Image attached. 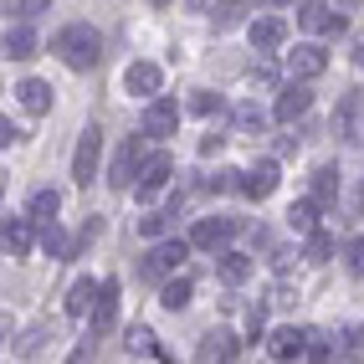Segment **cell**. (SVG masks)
I'll use <instances>...</instances> for the list:
<instances>
[{
	"mask_svg": "<svg viewBox=\"0 0 364 364\" xmlns=\"http://www.w3.org/2000/svg\"><path fill=\"white\" fill-rule=\"evenodd\" d=\"M298 26L318 36H338L349 21L338 16V0H298Z\"/></svg>",
	"mask_w": 364,
	"mask_h": 364,
	"instance_id": "4",
	"label": "cell"
},
{
	"mask_svg": "<svg viewBox=\"0 0 364 364\" xmlns=\"http://www.w3.org/2000/svg\"><path fill=\"white\" fill-rule=\"evenodd\" d=\"M277 190V159H262L247 169V180H241V196H252V200H267Z\"/></svg>",
	"mask_w": 364,
	"mask_h": 364,
	"instance_id": "15",
	"label": "cell"
},
{
	"mask_svg": "<svg viewBox=\"0 0 364 364\" xmlns=\"http://www.w3.org/2000/svg\"><path fill=\"white\" fill-rule=\"evenodd\" d=\"M41 247H46V257H72L77 247L62 236V226H41Z\"/></svg>",
	"mask_w": 364,
	"mask_h": 364,
	"instance_id": "27",
	"label": "cell"
},
{
	"mask_svg": "<svg viewBox=\"0 0 364 364\" xmlns=\"http://www.w3.org/2000/svg\"><path fill=\"white\" fill-rule=\"evenodd\" d=\"M313 215H318V205H313V200H293V205H287V226L303 231V236H313V231H318Z\"/></svg>",
	"mask_w": 364,
	"mask_h": 364,
	"instance_id": "25",
	"label": "cell"
},
{
	"mask_svg": "<svg viewBox=\"0 0 364 364\" xmlns=\"http://www.w3.org/2000/svg\"><path fill=\"white\" fill-rule=\"evenodd\" d=\"M308 364H333V338L328 333H308Z\"/></svg>",
	"mask_w": 364,
	"mask_h": 364,
	"instance_id": "30",
	"label": "cell"
},
{
	"mask_svg": "<svg viewBox=\"0 0 364 364\" xmlns=\"http://www.w3.org/2000/svg\"><path fill=\"white\" fill-rule=\"evenodd\" d=\"M236 333H226V328H210L205 338H200V349H196V364H236Z\"/></svg>",
	"mask_w": 364,
	"mask_h": 364,
	"instance_id": "11",
	"label": "cell"
},
{
	"mask_svg": "<svg viewBox=\"0 0 364 364\" xmlns=\"http://www.w3.org/2000/svg\"><path fill=\"white\" fill-rule=\"evenodd\" d=\"M175 129H180L175 98H154L149 108H144V118H139V134L144 139H175Z\"/></svg>",
	"mask_w": 364,
	"mask_h": 364,
	"instance_id": "7",
	"label": "cell"
},
{
	"mask_svg": "<svg viewBox=\"0 0 364 364\" xmlns=\"http://www.w3.org/2000/svg\"><path fill=\"white\" fill-rule=\"evenodd\" d=\"M323 67H328V52H323L318 41H303V46H293V57H287V72H293V82L318 77Z\"/></svg>",
	"mask_w": 364,
	"mask_h": 364,
	"instance_id": "10",
	"label": "cell"
},
{
	"mask_svg": "<svg viewBox=\"0 0 364 364\" xmlns=\"http://www.w3.org/2000/svg\"><path fill=\"white\" fill-rule=\"evenodd\" d=\"M16 139H21V129L11 124V118H0V144H6V149H11V144H16Z\"/></svg>",
	"mask_w": 364,
	"mask_h": 364,
	"instance_id": "37",
	"label": "cell"
},
{
	"mask_svg": "<svg viewBox=\"0 0 364 364\" xmlns=\"http://www.w3.org/2000/svg\"><path fill=\"white\" fill-rule=\"evenodd\" d=\"M257 6H287V0H257Z\"/></svg>",
	"mask_w": 364,
	"mask_h": 364,
	"instance_id": "41",
	"label": "cell"
},
{
	"mask_svg": "<svg viewBox=\"0 0 364 364\" xmlns=\"http://www.w3.org/2000/svg\"><path fill=\"white\" fill-rule=\"evenodd\" d=\"M236 231H241V226L231 221V215H205V221H196V231H190V247H200V252H226Z\"/></svg>",
	"mask_w": 364,
	"mask_h": 364,
	"instance_id": "6",
	"label": "cell"
},
{
	"mask_svg": "<svg viewBox=\"0 0 364 364\" xmlns=\"http://www.w3.org/2000/svg\"><path fill=\"white\" fill-rule=\"evenodd\" d=\"M169 221H175V210H149V215H139V236H164Z\"/></svg>",
	"mask_w": 364,
	"mask_h": 364,
	"instance_id": "28",
	"label": "cell"
},
{
	"mask_svg": "<svg viewBox=\"0 0 364 364\" xmlns=\"http://www.w3.org/2000/svg\"><path fill=\"white\" fill-rule=\"evenodd\" d=\"M57 210H62V196H57V190H36L31 205H26V215H31L36 226H57Z\"/></svg>",
	"mask_w": 364,
	"mask_h": 364,
	"instance_id": "22",
	"label": "cell"
},
{
	"mask_svg": "<svg viewBox=\"0 0 364 364\" xmlns=\"http://www.w3.org/2000/svg\"><path fill=\"white\" fill-rule=\"evenodd\" d=\"M196 6H200V0H196Z\"/></svg>",
	"mask_w": 364,
	"mask_h": 364,
	"instance_id": "44",
	"label": "cell"
},
{
	"mask_svg": "<svg viewBox=\"0 0 364 364\" xmlns=\"http://www.w3.org/2000/svg\"><path fill=\"white\" fill-rule=\"evenodd\" d=\"M247 31H252V46H257V52H272V46L287 41V21H282V16H257Z\"/></svg>",
	"mask_w": 364,
	"mask_h": 364,
	"instance_id": "16",
	"label": "cell"
},
{
	"mask_svg": "<svg viewBox=\"0 0 364 364\" xmlns=\"http://www.w3.org/2000/svg\"><path fill=\"white\" fill-rule=\"evenodd\" d=\"M98 159H103V129L87 124L77 134V154H72V180L77 185H92V175H98Z\"/></svg>",
	"mask_w": 364,
	"mask_h": 364,
	"instance_id": "5",
	"label": "cell"
},
{
	"mask_svg": "<svg viewBox=\"0 0 364 364\" xmlns=\"http://www.w3.org/2000/svg\"><path fill=\"white\" fill-rule=\"evenodd\" d=\"M190 293H196V287H190V277H175V282H164V287H159V303L175 313V308H185V303H190Z\"/></svg>",
	"mask_w": 364,
	"mask_h": 364,
	"instance_id": "26",
	"label": "cell"
},
{
	"mask_svg": "<svg viewBox=\"0 0 364 364\" xmlns=\"http://www.w3.org/2000/svg\"><path fill=\"white\" fill-rule=\"evenodd\" d=\"M124 87L134 92V98H159V87H164V72L154 67V62H134L129 72H124Z\"/></svg>",
	"mask_w": 364,
	"mask_h": 364,
	"instance_id": "12",
	"label": "cell"
},
{
	"mask_svg": "<svg viewBox=\"0 0 364 364\" xmlns=\"http://www.w3.org/2000/svg\"><path fill=\"white\" fill-rule=\"evenodd\" d=\"M190 257V241H159L154 252H144V262H139V282H175V267Z\"/></svg>",
	"mask_w": 364,
	"mask_h": 364,
	"instance_id": "2",
	"label": "cell"
},
{
	"mask_svg": "<svg viewBox=\"0 0 364 364\" xmlns=\"http://www.w3.org/2000/svg\"><path fill=\"white\" fill-rule=\"evenodd\" d=\"M236 124H241V129H262L267 118H262V108H252V103H241V108H236Z\"/></svg>",
	"mask_w": 364,
	"mask_h": 364,
	"instance_id": "34",
	"label": "cell"
},
{
	"mask_svg": "<svg viewBox=\"0 0 364 364\" xmlns=\"http://www.w3.org/2000/svg\"><path fill=\"white\" fill-rule=\"evenodd\" d=\"M16 98H21L26 113H46V108H52V87H46L41 77H26V82L16 87Z\"/></svg>",
	"mask_w": 364,
	"mask_h": 364,
	"instance_id": "21",
	"label": "cell"
},
{
	"mask_svg": "<svg viewBox=\"0 0 364 364\" xmlns=\"http://www.w3.org/2000/svg\"><path fill=\"white\" fill-rule=\"evenodd\" d=\"M344 257H349V272H354V277H364V236H354V241H349Z\"/></svg>",
	"mask_w": 364,
	"mask_h": 364,
	"instance_id": "33",
	"label": "cell"
},
{
	"mask_svg": "<svg viewBox=\"0 0 364 364\" xmlns=\"http://www.w3.org/2000/svg\"><path fill=\"white\" fill-rule=\"evenodd\" d=\"M87 359H92V338H87V344H82V349H77V354H72V359H67V364H87Z\"/></svg>",
	"mask_w": 364,
	"mask_h": 364,
	"instance_id": "38",
	"label": "cell"
},
{
	"mask_svg": "<svg viewBox=\"0 0 364 364\" xmlns=\"http://www.w3.org/2000/svg\"><path fill=\"white\" fill-rule=\"evenodd\" d=\"M92 236H103V215H87V226H82V236H77V247H87Z\"/></svg>",
	"mask_w": 364,
	"mask_h": 364,
	"instance_id": "35",
	"label": "cell"
},
{
	"mask_svg": "<svg viewBox=\"0 0 364 364\" xmlns=\"http://www.w3.org/2000/svg\"><path fill=\"white\" fill-rule=\"evenodd\" d=\"M359 338H364V328H359Z\"/></svg>",
	"mask_w": 364,
	"mask_h": 364,
	"instance_id": "43",
	"label": "cell"
},
{
	"mask_svg": "<svg viewBox=\"0 0 364 364\" xmlns=\"http://www.w3.org/2000/svg\"><path fill=\"white\" fill-rule=\"evenodd\" d=\"M349 210H359V215H364V180H359V190H354V200H349Z\"/></svg>",
	"mask_w": 364,
	"mask_h": 364,
	"instance_id": "39",
	"label": "cell"
},
{
	"mask_svg": "<svg viewBox=\"0 0 364 364\" xmlns=\"http://www.w3.org/2000/svg\"><path fill=\"white\" fill-rule=\"evenodd\" d=\"M31 52H36V31L26 26V21H16V26L6 31V57L11 62H31Z\"/></svg>",
	"mask_w": 364,
	"mask_h": 364,
	"instance_id": "20",
	"label": "cell"
},
{
	"mask_svg": "<svg viewBox=\"0 0 364 364\" xmlns=\"http://www.w3.org/2000/svg\"><path fill=\"white\" fill-rule=\"evenodd\" d=\"M252 16V0H210V26L215 31H236Z\"/></svg>",
	"mask_w": 364,
	"mask_h": 364,
	"instance_id": "17",
	"label": "cell"
},
{
	"mask_svg": "<svg viewBox=\"0 0 364 364\" xmlns=\"http://www.w3.org/2000/svg\"><path fill=\"white\" fill-rule=\"evenodd\" d=\"M308 108H313V87L308 82H287L277 92V103H272V118H277V124H298Z\"/></svg>",
	"mask_w": 364,
	"mask_h": 364,
	"instance_id": "8",
	"label": "cell"
},
{
	"mask_svg": "<svg viewBox=\"0 0 364 364\" xmlns=\"http://www.w3.org/2000/svg\"><path fill=\"white\" fill-rule=\"evenodd\" d=\"M215 267H221V277H226L231 287L252 277V257H241V252H221V257H215Z\"/></svg>",
	"mask_w": 364,
	"mask_h": 364,
	"instance_id": "24",
	"label": "cell"
},
{
	"mask_svg": "<svg viewBox=\"0 0 364 364\" xmlns=\"http://www.w3.org/2000/svg\"><path fill=\"white\" fill-rule=\"evenodd\" d=\"M354 62H359V67H364V41H359V46H354Z\"/></svg>",
	"mask_w": 364,
	"mask_h": 364,
	"instance_id": "40",
	"label": "cell"
},
{
	"mask_svg": "<svg viewBox=\"0 0 364 364\" xmlns=\"http://www.w3.org/2000/svg\"><path fill=\"white\" fill-rule=\"evenodd\" d=\"M308 200L318 205V210H333V205H338V164H318V169H313Z\"/></svg>",
	"mask_w": 364,
	"mask_h": 364,
	"instance_id": "14",
	"label": "cell"
},
{
	"mask_svg": "<svg viewBox=\"0 0 364 364\" xmlns=\"http://www.w3.org/2000/svg\"><path fill=\"white\" fill-rule=\"evenodd\" d=\"M129 354H154V359H169L164 349H154V333H149V328H129Z\"/></svg>",
	"mask_w": 364,
	"mask_h": 364,
	"instance_id": "31",
	"label": "cell"
},
{
	"mask_svg": "<svg viewBox=\"0 0 364 364\" xmlns=\"http://www.w3.org/2000/svg\"><path fill=\"white\" fill-rule=\"evenodd\" d=\"M215 108H221V98H215V92H205V87H200V92H190V113H200V118H205V113H215Z\"/></svg>",
	"mask_w": 364,
	"mask_h": 364,
	"instance_id": "32",
	"label": "cell"
},
{
	"mask_svg": "<svg viewBox=\"0 0 364 364\" xmlns=\"http://www.w3.org/2000/svg\"><path fill=\"white\" fill-rule=\"evenodd\" d=\"M98 52H103V36L87 26V21H72V26L57 36V57L72 67V72H87L98 67Z\"/></svg>",
	"mask_w": 364,
	"mask_h": 364,
	"instance_id": "1",
	"label": "cell"
},
{
	"mask_svg": "<svg viewBox=\"0 0 364 364\" xmlns=\"http://www.w3.org/2000/svg\"><path fill=\"white\" fill-rule=\"evenodd\" d=\"M303 252H308V262H328V257H333V236H328V231H313V236L303 241Z\"/></svg>",
	"mask_w": 364,
	"mask_h": 364,
	"instance_id": "29",
	"label": "cell"
},
{
	"mask_svg": "<svg viewBox=\"0 0 364 364\" xmlns=\"http://www.w3.org/2000/svg\"><path fill=\"white\" fill-rule=\"evenodd\" d=\"M154 6H169V0H154Z\"/></svg>",
	"mask_w": 364,
	"mask_h": 364,
	"instance_id": "42",
	"label": "cell"
},
{
	"mask_svg": "<svg viewBox=\"0 0 364 364\" xmlns=\"http://www.w3.org/2000/svg\"><path fill=\"white\" fill-rule=\"evenodd\" d=\"M169 175H175V159H169V154H149V164H144V175H139V185H134V196H139V200H154L159 190L169 185Z\"/></svg>",
	"mask_w": 364,
	"mask_h": 364,
	"instance_id": "9",
	"label": "cell"
},
{
	"mask_svg": "<svg viewBox=\"0 0 364 364\" xmlns=\"http://www.w3.org/2000/svg\"><path fill=\"white\" fill-rule=\"evenodd\" d=\"M52 0H16V16H41Z\"/></svg>",
	"mask_w": 364,
	"mask_h": 364,
	"instance_id": "36",
	"label": "cell"
},
{
	"mask_svg": "<svg viewBox=\"0 0 364 364\" xmlns=\"http://www.w3.org/2000/svg\"><path fill=\"white\" fill-rule=\"evenodd\" d=\"M0 241H6V257L21 262L31 252V215H6V226H0Z\"/></svg>",
	"mask_w": 364,
	"mask_h": 364,
	"instance_id": "13",
	"label": "cell"
},
{
	"mask_svg": "<svg viewBox=\"0 0 364 364\" xmlns=\"http://www.w3.org/2000/svg\"><path fill=\"white\" fill-rule=\"evenodd\" d=\"M144 164H149V154H144V134H139V139L129 134V139H124V149H118V159H113V169H108V185H113V190L139 185Z\"/></svg>",
	"mask_w": 364,
	"mask_h": 364,
	"instance_id": "3",
	"label": "cell"
},
{
	"mask_svg": "<svg viewBox=\"0 0 364 364\" xmlns=\"http://www.w3.org/2000/svg\"><path fill=\"white\" fill-rule=\"evenodd\" d=\"M98 298H103V282H92V277L72 282V293H67V313H72V318H87V313L98 308Z\"/></svg>",
	"mask_w": 364,
	"mask_h": 364,
	"instance_id": "18",
	"label": "cell"
},
{
	"mask_svg": "<svg viewBox=\"0 0 364 364\" xmlns=\"http://www.w3.org/2000/svg\"><path fill=\"white\" fill-rule=\"evenodd\" d=\"M113 318H118V282L108 277L103 282V298H98V313H92V333H108Z\"/></svg>",
	"mask_w": 364,
	"mask_h": 364,
	"instance_id": "23",
	"label": "cell"
},
{
	"mask_svg": "<svg viewBox=\"0 0 364 364\" xmlns=\"http://www.w3.org/2000/svg\"><path fill=\"white\" fill-rule=\"evenodd\" d=\"M272 359H282V364L308 359V333L303 328H277L272 333Z\"/></svg>",
	"mask_w": 364,
	"mask_h": 364,
	"instance_id": "19",
	"label": "cell"
}]
</instances>
